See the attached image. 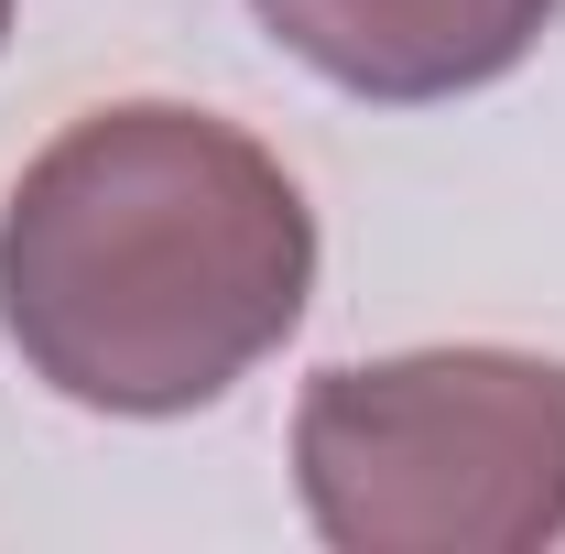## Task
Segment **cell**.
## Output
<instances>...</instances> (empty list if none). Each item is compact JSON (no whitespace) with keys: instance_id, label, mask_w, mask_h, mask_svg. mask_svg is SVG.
I'll use <instances>...</instances> for the list:
<instances>
[{"instance_id":"6da1fadb","label":"cell","mask_w":565,"mask_h":554,"mask_svg":"<svg viewBox=\"0 0 565 554\" xmlns=\"http://www.w3.org/2000/svg\"><path fill=\"white\" fill-rule=\"evenodd\" d=\"M316 294V207L185 98H120L44 141L0 207V338L87 414H207Z\"/></svg>"},{"instance_id":"277c9868","label":"cell","mask_w":565,"mask_h":554,"mask_svg":"<svg viewBox=\"0 0 565 554\" xmlns=\"http://www.w3.org/2000/svg\"><path fill=\"white\" fill-rule=\"evenodd\" d=\"M0 33H11V0H0Z\"/></svg>"},{"instance_id":"3957f363","label":"cell","mask_w":565,"mask_h":554,"mask_svg":"<svg viewBox=\"0 0 565 554\" xmlns=\"http://www.w3.org/2000/svg\"><path fill=\"white\" fill-rule=\"evenodd\" d=\"M250 11L327 87L381 98V109H435L511 76L555 33L565 0H250Z\"/></svg>"},{"instance_id":"7a4b0ae2","label":"cell","mask_w":565,"mask_h":554,"mask_svg":"<svg viewBox=\"0 0 565 554\" xmlns=\"http://www.w3.org/2000/svg\"><path fill=\"white\" fill-rule=\"evenodd\" d=\"M294 489L338 554H533L565 533V359H338L294 403Z\"/></svg>"}]
</instances>
